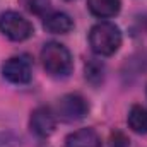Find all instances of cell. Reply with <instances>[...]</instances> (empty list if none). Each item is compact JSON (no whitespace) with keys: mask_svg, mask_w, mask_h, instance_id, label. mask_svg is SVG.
Instances as JSON below:
<instances>
[{"mask_svg":"<svg viewBox=\"0 0 147 147\" xmlns=\"http://www.w3.org/2000/svg\"><path fill=\"white\" fill-rule=\"evenodd\" d=\"M31 132H34L38 137H48L55 132L57 127V115L48 106H39L31 113L29 120Z\"/></svg>","mask_w":147,"mask_h":147,"instance_id":"obj_6","label":"cell"},{"mask_svg":"<svg viewBox=\"0 0 147 147\" xmlns=\"http://www.w3.org/2000/svg\"><path fill=\"white\" fill-rule=\"evenodd\" d=\"M43 28L51 34H67L74 29L72 17L65 12H50L43 19Z\"/></svg>","mask_w":147,"mask_h":147,"instance_id":"obj_7","label":"cell"},{"mask_svg":"<svg viewBox=\"0 0 147 147\" xmlns=\"http://www.w3.org/2000/svg\"><path fill=\"white\" fill-rule=\"evenodd\" d=\"M146 24H147V21H146Z\"/></svg>","mask_w":147,"mask_h":147,"instance_id":"obj_14","label":"cell"},{"mask_svg":"<svg viewBox=\"0 0 147 147\" xmlns=\"http://www.w3.org/2000/svg\"><path fill=\"white\" fill-rule=\"evenodd\" d=\"M91 50L99 57H111L121 46V33L116 24L110 21H101L94 24L89 31Z\"/></svg>","mask_w":147,"mask_h":147,"instance_id":"obj_1","label":"cell"},{"mask_svg":"<svg viewBox=\"0 0 147 147\" xmlns=\"http://www.w3.org/2000/svg\"><path fill=\"white\" fill-rule=\"evenodd\" d=\"M103 77H105V67L101 62L98 60H89L86 63V79L91 82V84H99L103 82Z\"/></svg>","mask_w":147,"mask_h":147,"instance_id":"obj_11","label":"cell"},{"mask_svg":"<svg viewBox=\"0 0 147 147\" xmlns=\"http://www.w3.org/2000/svg\"><path fill=\"white\" fill-rule=\"evenodd\" d=\"M128 146H130V140L121 132L111 134V147H128Z\"/></svg>","mask_w":147,"mask_h":147,"instance_id":"obj_13","label":"cell"},{"mask_svg":"<svg viewBox=\"0 0 147 147\" xmlns=\"http://www.w3.org/2000/svg\"><path fill=\"white\" fill-rule=\"evenodd\" d=\"M0 33L12 41H24L33 36V24L16 10H7L0 16Z\"/></svg>","mask_w":147,"mask_h":147,"instance_id":"obj_3","label":"cell"},{"mask_svg":"<svg viewBox=\"0 0 147 147\" xmlns=\"http://www.w3.org/2000/svg\"><path fill=\"white\" fill-rule=\"evenodd\" d=\"M65 147H101V137L94 128H79L67 135Z\"/></svg>","mask_w":147,"mask_h":147,"instance_id":"obj_8","label":"cell"},{"mask_svg":"<svg viewBox=\"0 0 147 147\" xmlns=\"http://www.w3.org/2000/svg\"><path fill=\"white\" fill-rule=\"evenodd\" d=\"M2 75L12 84H28L33 77L31 62L26 57H12L2 65Z\"/></svg>","mask_w":147,"mask_h":147,"instance_id":"obj_5","label":"cell"},{"mask_svg":"<svg viewBox=\"0 0 147 147\" xmlns=\"http://www.w3.org/2000/svg\"><path fill=\"white\" fill-rule=\"evenodd\" d=\"M87 9L94 17L110 19L121 9V0H87Z\"/></svg>","mask_w":147,"mask_h":147,"instance_id":"obj_9","label":"cell"},{"mask_svg":"<svg viewBox=\"0 0 147 147\" xmlns=\"http://www.w3.org/2000/svg\"><path fill=\"white\" fill-rule=\"evenodd\" d=\"M41 63L46 74L57 79L69 77L74 69L72 55L67 46L57 41H50L43 46L41 50Z\"/></svg>","mask_w":147,"mask_h":147,"instance_id":"obj_2","label":"cell"},{"mask_svg":"<svg viewBox=\"0 0 147 147\" xmlns=\"http://www.w3.org/2000/svg\"><path fill=\"white\" fill-rule=\"evenodd\" d=\"M128 127L137 134H147V108L135 105L128 111Z\"/></svg>","mask_w":147,"mask_h":147,"instance_id":"obj_10","label":"cell"},{"mask_svg":"<svg viewBox=\"0 0 147 147\" xmlns=\"http://www.w3.org/2000/svg\"><path fill=\"white\" fill-rule=\"evenodd\" d=\"M89 113V103L84 96L72 92V94H65L58 99L57 103V118L62 120V121H67V123H72V121H79L82 118H86Z\"/></svg>","mask_w":147,"mask_h":147,"instance_id":"obj_4","label":"cell"},{"mask_svg":"<svg viewBox=\"0 0 147 147\" xmlns=\"http://www.w3.org/2000/svg\"><path fill=\"white\" fill-rule=\"evenodd\" d=\"M24 9L34 16H46L50 10V0H21Z\"/></svg>","mask_w":147,"mask_h":147,"instance_id":"obj_12","label":"cell"}]
</instances>
